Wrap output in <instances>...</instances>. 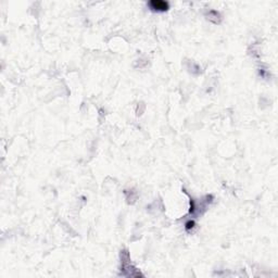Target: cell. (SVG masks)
Masks as SVG:
<instances>
[{
    "label": "cell",
    "instance_id": "obj_1",
    "mask_svg": "<svg viewBox=\"0 0 278 278\" xmlns=\"http://www.w3.org/2000/svg\"><path fill=\"white\" fill-rule=\"evenodd\" d=\"M149 7L151 8V10L156 11V12H163V11H166L169 9V5L166 1H162V0H153L149 2Z\"/></svg>",
    "mask_w": 278,
    "mask_h": 278
},
{
    "label": "cell",
    "instance_id": "obj_2",
    "mask_svg": "<svg viewBox=\"0 0 278 278\" xmlns=\"http://www.w3.org/2000/svg\"><path fill=\"white\" fill-rule=\"evenodd\" d=\"M193 225H195V223H193V221H189L187 224H186V229H187V230H189L190 228H193Z\"/></svg>",
    "mask_w": 278,
    "mask_h": 278
}]
</instances>
